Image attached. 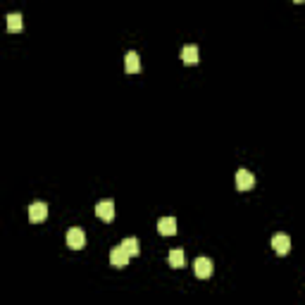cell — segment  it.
Masks as SVG:
<instances>
[{
    "mask_svg": "<svg viewBox=\"0 0 305 305\" xmlns=\"http://www.w3.org/2000/svg\"><path fill=\"white\" fill-rule=\"evenodd\" d=\"M48 217V205L46 203H31V208H29V220L36 224V222H43Z\"/></svg>",
    "mask_w": 305,
    "mask_h": 305,
    "instance_id": "obj_7",
    "label": "cell"
},
{
    "mask_svg": "<svg viewBox=\"0 0 305 305\" xmlns=\"http://www.w3.org/2000/svg\"><path fill=\"white\" fill-rule=\"evenodd\" d=\"M272 248L277 255H289V250H291V239L286 234H274L272 236Z\"/></svg>",
    "mask_w": 305,
    "mask_h": 305,
    "instance_id": "obj_3",
    "label": "cell"
},
{
    "mask_svg": "<svg viewBox=\"0 0 305 305\" xmlns=\"http://www.w3.org/2000/svg\"><path fill=\"white\" fill-rule=\"evenodd\" d=\"M157 231L163 236H174L176 234V220L174 217H163L157 222Z\"/></svg>",
    "mask_w": 305,
    "mask_h": 305,
    "instance_id": "obj_8",
    "label": "cell"
},
{
    "mask_svg": "<svg viewBox=\"0 0 305 305\" xmlns=\"http://www.w3.org/2000/svg\"><path fill=\"white\" fill-rule=\"evenodd\" d=\"M193 272H195V277H198V279H208V277H212V272H214L212 260H210V258H195Z\"/></svg>",
    "mask_w": 305,
    "mask_h": 305,
    "instance_id": "obj_1",
    "label": "cell"
},
{
    "mask_svg": "<svg viewBox=\"0 0 305 305\" xmlns=\"http://www.w3.org/2000/svg\"><path fill=\"white\" fill-rule=\"evenodd\" d=\"M253 186H255V176L248 169H239L236 172V188L239 191H250Z\"/></svg>",
    "mask_w": 305,
    "mask_h": 305,
    "instance_id": "obj_4",
    "label": "cell"
},
{
    "mask_svg": "<svg viewBox=\"0 0 305 305\" xmlns=\"http://www.w3.org/2000/svg\"><path fill=\"white\" fill-rule=\"evenodd\" d=\"M129 258H131V255L127 253L122 246H117V248H112V250H110L112 267H127V265H129Z\"/></svg>",
    "mask_w": 305,
    "mask_h": 305,
    "instance_id": "obj_6",
    "label": "cell"
},
{
    "mask_svg": "<svg viewBox=\"0 0 305 305\" xmlns=\"http://www.w3.org/2000/svg\"><path fill=\"white\" fill-rule=\"evenodd\" d=\"M124 69L129 71V74H138L141 71V60H138V52H127V58H124Z\"/></svg>",
    "mask_w": 305,
    "mask_h": 305,
    "instance_id": "obj_9",
    "label": "cell"
},
{
    "mask_svg": "<svg viewBox=\"0 0 305 305\" xmlns=\"http://www.w3.org/2000/svg\"><path fill=\"white\" fill-rule=\"evenodd\" d=\"M67 246L74 248V250H81V248L86 246V234H84V229L71 227L69 231H67Z\"/></svg>",
    "mask_w": 305,
    "mask_h": 305,
    "instance_id": "obj_2",
    "label": "cell"
},
{
    "mask_svg": "<svg viewBox=\"0 0 305 305\" xmlns=\"http://www.w3.org/2000/svg\"><path fill=\"white\" fill-rule=\"evenodd\" d=\"M22 26H24V20H22V14H7V31L10 33H17L22 31Z\"/></svg>",
    "mask_w": 305,
    "mask_h": 305,
    "instance_id": "obj_11",
    "label": "cell"
},
{
    "mask_svg": "<svg viewBox=\"0 0 305 305\" xmlns=\"http://www.w3.org/2000/svg\"><path fill=\"white\" fill-rule=\"evenodd\" d=\"M182 60L186 62V65H198V46H184L182 50Z\"/></svg>",
    "mask_w": 305,
    "mask_h": 305,
    "instance_id": "obj_10",
    "label": "cell"
},
{
    "mask_svg": "<svg viewBox=\"0 0 305 305\" xmlns=\"http://www.w3.org/2000/svg\"><path fill=\"white\" fill-rule=\"evenodd\" d=\"M119 246H122L129 255H134V258H136V255L141 253V248H138V239H124L122 243H119Z\"/></svg>",
    "mask_w": 305,
    "mask_h": 305,
    "instance_id": "obj_12",
    "label": "cell"
},
{
    "mask_svg": "<svg viewBox=\"0 0 305 305\" xmlns=\"http://www.w3.org/2000/svg\"><path fill=\"white\" fill-rule=\"evenodd\" d=\"M169 265L174 267V270H182L184 267V250L182 248H176V250L169 253Z\"/></svg>",
    "mask_w": 305,
    "mask_h": 305,
    "instance_id": "obj_13",
    "label": "cell"
},
{
    "mask_svg": "<svg viewBox=\"0 0 305 305\" xmlns=\"http://www.w3.org/2000/svg\"><path fill=\"white\" fill-rule=\"evenodd\" d=\"M96 214L103 222H112V220H115V203H112V201H100L96 205Z\"/></svg>",
    "mask_w": 305,
    "mask_h": 305,
    "instance_id": "obj_5",
    "label": "cell"
},
{
    "mask_svg": "<svg viewBox=\"0 0 305 305\" xmlns=\"http://www.w3.org/2000/svg\"><path fill=\"white\" fill-rule=\"evenodd\" d=\"M293 3H305V0H293Z\"/></svg>",
    "mask_w": 305,
    "mask_h": 305,
    "instance_id": "obj_14",
    "label": "cell"
}]
</instances>
